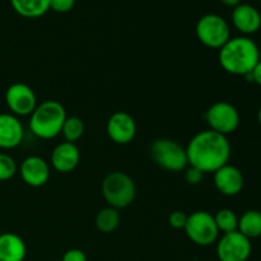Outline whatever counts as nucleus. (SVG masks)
Instances as JSON below:
<instances>
[{
  "label": "nucleus",
  "instance_id": "obj_15",
  "mask_svg": "<svg viewBox=\"0 0 261 261\" xmlns=\"http://www.w3.org/2000/svg\"><path fill=\"white\" fill-rule=\"evenodd\" d=\"M81 161V152L75 143L63 142L54 148L51 165L58 172L69 173L75 170Z\"/></svg>",
  "mask_w": 261,
  "mask_h": 261
},
{
  "label": "nucleus",
  "instance_id": "obj_16",
  "mask_svg": "<svg viewBox=\"0 0 261 261\" xmlns=\"http://www.w3.org/2000/svg\"><path fill=\"white\" fill-rule=\"evenodd\" d=\"M24 130L22 122L13 114H0V148L13 149L22 143Z\"/></svg>",
  "mask_w": 261,
  "mask_h": 261
},
{
  "label": "nucleus",
  "instance_id": "obj_10",
  "mask_svg": "<svg viewBox=\"0 0 261 261\" xmlns=\"http://www.w3.org/2000/svg\"><path fill=\"white\" fill-rule=\"evenodd\" d=\"M5 103L14 116H31L38 105L33 89L24 83H14L8 87Z\"/></svg>",
  "mask_w": 261,
  "mask_h": 261
},
{
  "label": "nucleus",
  "instance_id": "obj_23",
  "mask_svg": "<svg viewBox=\"0 0 261 261\" xmlns=\"http://www.w3.org/2000/svg\"><path fill=\"white\" fill-rule=\"evenodd\" d=\"M17 163L7 153H0V181H8L17 173Z\"/></svg>",
  "mask_w": 261,
  "mask_h": 261
},
{
  "label": "nucleus",
  "instance_id": "obj_8",
  "mask_svg": "<svg viewBox=\"0 0 261 261\" xmlns=\"http://www.w3.org/2000/svg\"><path fill=\"white\" fill-rule=\"evenodd\" d=\"M205 121L209 125V129L227 137L239 129L241 117L239 110L233 105L219 101L206 110Z\"/></svg>",
  "mask_w": 261,
  "mask_h": 261
},
{
  "label": "nucleus",
  "instance_id": "obj_20",
  "mask_svg": "<svg viewBox=\"0 0 261 261\" xmlns=\"http://www.w3.org/2000/svg\"><path fill=\"white\" fill-rule=\"evenodd\" d=\"M120 221H121V217H120L119 209L106 206L97 213L94 224L102 233H112L120 226Z\"/></svg>",
  "mask_w": 261,
  "mask_h": 261
},
{
  "label": "nucleus",
  "instance_id": "obj_17",
  "mask_svg": "<svg viewBox=\"0 0 261 261\" xmlns=\"http://www.w3.org/2000/svg\"><path fill=\"white\" fill-rule=\"evenodd\" d=\"M27 246L22 237L7 232L0 234V261H24Z\"/></svg>",
  "mask_w": 261,
  "mask_h": 261
},
{
  "label": "nucleus",
  "instance_id": "obj_13",
  "mask_svg": "<svg viewBox=\"0 0 261 261\" xmlns=\"http://www.w3.org/2000/svg\"><path fill=\"white\" fill-rule=\"evenodd\" d=\"M214 175V186L224 196H236L242 191L245 178L241 171L234 166L224 165L217 170Z\"/></svg>",
  "mask_w": 261,
  "mask_h": 261
},
{
  "label": "nucleus",
  "instance_id": "obj_3",
  "mask_svg": "<svg viewBox=\"0 0 261 261\" xmlns=\"http://www.w3.org/2000/svg\"><path fill=\"white\" fill-rule=\"evenodd\" d=\"M66 111L60 102L48 99L37 105L30 116V130L40 139H54L61 134Z\"/></svg>",
  "mask_w": 261,
  "mask_h": 261
},
{
  "label": "nucleus",
  "instance_id": "obj_5",
  "mask_svg": "<svg viewBox=\"0 0 261 261\" xmlns=\"http://www.w3.org/2000/svg\"><path fill=\"white\" fill-rule=\"evenodd\" d=\"M149 153L158 167L170 172H181L189 166L186 148L168 138L155 139L150 145Z\"/></svg>",
  "mask_w": 261,
  "mask_h": 261
},
{
  "label": "nucleus",
  "instance_id": "obj_18",
  "mask_svg": "<svg viewBox=\"0 0 261 261\" xmlns=\"http://www.w3.org/2000/svg\"><path fill=\"white\" fill-rule=\"evenodd\" d=\"M17 14L24 18H38L50 10V0H10Z\"/></svg>",
  "mask_w": 261,
  "mask_h": 261
},
{
  "label": "nucleus",
  "instance_id": "obj_24",
  "mask_svg": "<svg viewBox=\"0 0 261 261\" xmlns=\"http://www.w3.org/2000/svg\"><path fill=\"white\" fill-rule=\"evenodd\" d=\"M188 214H185L181 211H175L173 213L170 214L168 217V223L172 228L175 229H184L188 222Z\"/></svg>",
  "mask_w": 261,
  "mask_h": 261
},
{
  "label": "nucleus",
  "instance_id": "obj_21",
  "mask_svg": "<svg viewBox=\"0 0 261 261\" xmlns=\"http://www.w3.org/2000/svg\"><path fill=\"white\" fill-rule=\"evenodd\" d=\"M61 134H63L65 142L75 143L83 137L84 134V124L79 117L76 116H69L64 121L63 129H61Z\"/></svg>",
  "mask_w": 261,
  "mask_h": 261
},
{
  "label": "nucleus",
  "instance_id": "obj_11",
  "mask_svg": "<svg viewBox=\"0 0 261 261\" xmlns=\"http://www.w3.org/2000/svg\"><path fill=\"white\" fill-rule=\"evenodd\" d=\"M107 135L114 143L120 145L129 144L137 134V122L130 114L117 111L107 121Z\"/></svg>",
  "mask_w": 261,
  "mask_h": 261
},
{
  "label": "nucleus",
  "instance_id": "obj_6",
  "mask_svg": "<svg viewBox=\"0 0 261 261\" xmlns=\"http://www.w3.org/2000/svg\"><path fill=\"white\" fill-rule=\"evenodd\" d=\"M195 33L198 40L209 48H221L231 38V28L223 17L208 13L196 22Z\"/></svg>",
  "mask_w": 261,
  "mask_h": 261
},
{
  "label": "nucleus",
  "instance_id": "obj_7",
  "mask_svg": "<svg viewBox=\"0 0 261 261\" xmlns=\"http://www.w3.org/2000/svg\"><path fill=\"white\" fill-rule=\"evenodd\" d=\"M184 231L191 242L203 247L211 246L217 242L221 233L214 221V216L205 211L191 213L188 217Z\"/></svg>",
  "mask_w": 261,
  "mask_h": 261
},
{
  "label": "nucleus",
  "instance_id": "obj_27",
  "mask_svg": "<svg viewBox=\"0 0 261 261\" xmlns=\"http://www.w3.org/2000/svg\"><path fill=\"white\" fill-rule=\"evenodd\" d=\"M61 261H88L87 255L79 249H70L63 255Z\"/></svg>",
  "mask_w": 261,
  "mask_h": 261
},
{
  "label": "nucleus",
  "instance_id": "obj_4",
  "mask_svg": "<svg viewBox=\"0 0 261 261\" xmlns=\"http://www.w3.org/2000/svg\"><path fill=\"white\" fill-rule=\"evenodd\" d=\"M102 195L109 206L124 209L134 201L137 196V186L127 173L114 171L102 181Z\"/></svg>",
  "mask_w": 261,
  "mask_h": 261
},
{
  "label": "nucleus",
  "instance_id": "obj_26",
  "mask_svg": "<svg viewBox=\"0 0 261 261\" xmlns=\"http://www.w3.org/2000/svg\"><path fill=\"white\" fill-rule=\"evenodd\" d=\"M75 5V0H50V9L58 13H68Z\"/></svg>",
  "mask_w": 261,
  "mask_h": 261
},
{
  "label": "nucleus",
  "instance_id": "obj_1",
  "mask_svg": "<svg viewBox=\"0 0 261 261\" xmlns=\"http://www.w3.org/2000/svg\"><path fill=\"white\" fill-rule=\"evenodd\" d=\"M232 148L228 138L213 130H203L191 138L186 147L189 166L203 173H214L229 162Z\"/></svg>",
  "mask_w": 261,
  "mask_h": 261
},
{
  "label": "nucleus",
  "instance_id": "obj_30",
  "mask_svg": "<svg viewBox=\"0 0 261 261\" xmlns=\"http://www.w3.org/2000/svg\"><path fill=\"white\" fill-rule=\"evenodd\" d=\"M257 121H259V124L261 125V106H260L259 111H257Z\"/></svg>",
  "mask_w": 261,
  "mask_h": 261
},
{
  "label": "nucleus",
  "instance_id": "obj_29",
  "mask_svg": "<svg viewBox=\"0 0 261 261\" xmlns=\"http://www.w3.org/2000/svg\"><path fill=\"white\" fill-rule=\"evenodd\" d=\"M222 4H224L226 7H231L234 8L237 7L239 4H241V0H221Z\"/></svg>",
  "mask_w": 261,
  "mask_h": 261
},
{
  "label": "nucleus",
  "instance_id": "obj_19",
  "mask_svg": "<svg viewBox=\"0 0 261 261\" xmlns=\"http://www.w3.org/2000/svg\"><path fill=\"white\" fill-rule=\"evenodd\" d=\"M237 231L249 240L257 239L261 236V212L256 209L246 211L239 218Z\"/></svg>",
  "mask_w": 261,
  "mask_h": 261
},
{
  "label": "nucleus",
  "instance_id": "obj_31",
  "mask_svg": "<svg viewBox=\"0 0 261 261\" xmlns=\"http://www.w3.org/2000/svg\"><path fill=\"white\" fill-rule=\"evenodd\" d=\"M260 2H261V0H260Z\"/></svg>",
  "mask_w": 261,
  "mask_h": 261
},
{
  "label": "nucleus",
  "instance_id": "obj_25",
  "mask_svg": "<svg viewBox=\"0 0 261 261\" xmlns=\"http://www.w3.org/2000/svg\"><path fill=\"white\" fill-rule=\"evenodd\" d=\"M204 173L198 168L189 166L185 168V181L189 185H199L203 181Z\"/></svg>",
  "mask_w": 261,
  "mask_h": 261
},
{
  "label": "nucleus",
  "instance_id": "obj_22",
  "mask_svg": "<svg viewBox=\"0 0 261 261\" xmlns=\"http://www.w3.org/2000/svg\"><path fill=\"white\" fill-rule=\"evenodd\" d=\"M214 221H216L219 232H222V233L237 231V227H239V217L231 209L224 208L217 212L216 216H214Z\"/></svg>",
  "mask_w": 261,
  "mask_h": 261
},
{
  "label": "nucleus",
  "instance_id": "obj_28",
  "mask_svg": "<svg viewBox=\"0 0 261 261\" xmlns=\"http://www.w3.org/2000/svg\"><path fill=\"white\" fill-rule=\"evenodd\" d=\"M245 78H249V82H254V83H256L257 86L261 87V60L256 64V66H255L254 70L251 71V74H249V75L245 76Z\"/></svg>",
  "mask_w": 261,
  "mask_h": 261
},
{
  "label": "nucleus",
  "instance_id": "obj_2",
  "mask_svg": "<svg viewBox=\"0 0 261 261\" xmlns=\"http://www.w3.org/2000/svg\"><path fill=\"white\" fill-rule=\"evenodd\" d=\"M219 64L232 75L247 76L261 60L257 43L249 36L231 37L219 48Z\"/></svg>",
  "mask_w": 261,
  "mask_h": 261
},
{
  "label": "nucleus",
  "instance_id": "obj_12",
  "mask_svg": "<svg viewBox=\"0 0 261 261\" xmlns=\"http://www.w3.org/2000/svg\"><path fill=\"white\" fill-rule=\"evenodd\" d=\"M20 177L23 182L27 184L31 188H41L46 185L50 178V166L47 161L38 155H30L23 162L19 167Z\"/></svg>",
  "mask_w": 261,
  "mask_h": 261
},
{
  "label": "nucleus",
  "instance_id": "obj_14",
  "mask_svg": "<svg viewBox=\"0 0 261 261\" xmlns=\"http://www.w3.org/2000/svg\"><path fill=\"white\" fill-rule=\"evenodd\" d=\"M232 23L242 36L256 33L261 28V14L259 10L250 4H239L232 10Z\"/></svg>",
  "mask_w": 261,
  "mask_h": 261
},
{
  "label": "nucleus",
  "instance_id": "obj_9",
  "mask_svg": "<svg viewBox=\"0 0 261 261\" xmlns=\"http://www.w3.org/2000/svg\"><path fill=\"white\" fill-rule=\"evenodd\" d=\"M217 257L219 261H247L251 256V240L239 231L223 233L217 242Z\"/></svg>",
  "mask_w": 261,
  "mask_h": 261
}]
</instances>
